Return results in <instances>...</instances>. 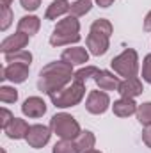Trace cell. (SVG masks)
<instances>
[{
  "label": "cell",
  "mask_w": 151,
  "mask_h": 153,
  "mask_svg": "<svg viewBox=\"0 0 151 153\" xmlns=\"http://www.w3.org/2000/svg\"><path fill=\"white\" fill-rule=\"evenodd\" d=\"M5 61L11 62V64H27L30 66V61H32V55L29 52H16V53H5Z\"/></svg>",
  "instance_id": "20"
},
{
  "label": "cell",
  "mask_w": 151,
  "mask_h": 153,
  "mask_svg": "<svg viewBox=\"0 0 151 153\" xmlns=\"http://www.w3.org/2000/svg\"><path fill=\"white\" fill-rule=\"evenodd\" d=\"M84 93H85L84 82H76L75 80L70 87H66L62 91H57V93H52L50 98L55 103V107H73L82 100Z\"/></svg>",
  "instance_id": "4"
},
{
  "label": "cell",
  "mask_w": 151,
  "mask_h": 153,
  "mask_svg": "<svg viewBox=\"0 0 151 153\" xmlns=\"http://www.w3.org/2000/svg\"><path fill=\"white\" fill-rule=\"evenodd\" d=\"M91 5H93V0H78L75 4H71L70 11L75 16H82V14H85V13L91 11Z\"/></svg>",
  "instance_id": "21"
},
{
  "label": "cell",
  "mask_w": 151,
  "mask_h": 153,
  "mask_svg": "<svg viewBox=\"0 0 151 153\" xmlns=\"http://www.w3.org/2000/svg\"><path fill=\"white\" fill-rule=\"evenodd\" d=\"M91 30H98V32H103V34L110 36V34H112V25H110V22H107V20H96V22L93 23Z\"/></svg>",
  "instance_id": "26"
},
{
  "label": "cell",
  "mask_w": 151,
  "mask_h": 153,
  "mask_svg": "<svg viewBox=\"0 0 151 153\" xmlns=\"http://www.w3.org/2000/svg\"><path fill=\"white\" fill-rule=\"evenodd\" d=\"M39 2H41V0H21V5H23V9L34 11V9L39 7Z\"/></svg>",
  "instance_id": "29"
},
{
  "label": "cell",
  "mask_w": 151,
  "mask_h": 153,
  "mask_svg": "<svg viewBox=\"0 0 151 153\" xmlns=\"http://www.w3.org/2000/svg\"><path fill=\"white\" fill-rule=\"evenodd\" d=\"M13 119H14V117L11 116V112H9L7 109H2V128H4V130L9 126V123H11Z\"/></svg>",
  "instance_id": "28"
},
{
  "label": "cell",
  "mask_w": 151,
  "mask_h": 153,
  "mask_svg": "<svg viewBox=\"0 0 151 153\" xmlns=\"http://www.w3.org/2000/svg\"><path fill=\"white\" fill-rule=\"evenodd\" d=\"M87 59H89L87 50L78 48V46L76 48H68L62 53V61L68 62V64H84V62H87Z\"/></svg>",
  "instance_id": "12"
},
{
  "label": "cell",
  "mask_w": 151,
  "mask_h": 153,
  "mask_svg": "<svg viewBox=\"0 0 151 153\" xmlns=\"http://www.w3.org/2000/svg\"><path fill=\"white\" fill-rule=\"evenodd\" d=\"M18 30L27 34V36H32L39 30V18L36 16H23L18 23Z\"/></svg>",
  "instance_id": "17"
},
{
  "label": "cell",
  "mask_w": 151,
  "mask_h": 153,
  "mask_svg": "<svg viewBox=\"0 0 151 153\" xmlns=\"http://www.w3.org/2000/svg\"><path fill=\"white\" fill-rule=\"evenodd\" d=\"M75 146L76 150L82 153L91 152L93 146H94V135L91 132H80V135L75 139Z\"/></svg>",
  "instance_id": "18"
},
{
  "label": "cell",
  "mask_w": 151,
  "mask_h": 153,
  "mask_svg": "<svg viewBox=\"0 0 151 153\" xmlns=\"http://www.w3.org/2000/svg\"><path fill=\"white\" fill-rule=\"evenodd\" d=\"M87 153H100V152H96V150H91V152H87Z\"/></svg>",
  "instance_id": "35"
},
{
  "label": "cell",
  "mask_w": 151,
  "mask_h": 153,
  "mask_svg": "<svg viewBox=\"0 0 151 153\" xmlns=\"http://www.w3.org/2000/svg\"><path fill=\"white\" fill-rule=\"evenodd\" d=\"M133 112H137V105L132 98H121L114 103V114L119 117H126Z\"/></svg>",
  "instance_id": "16"
},
{
  "label": "cell",
  "mask_w": 151,
  "mask_h": 153,
  "mask_svg": "<svg viewBox=\"0 0 151 153\" xmlns=\"http://www.w3.org/2000/svg\"><path fill=\"white\" fill-rule=\"evenodd\" d=\"M87 46L94 55H101L109 48V36L98 30H91V34L87 36Z\"/></svg>",
  "instance_id": "8"
},
{
  "label": "cell",
  "mask_w": 151,
  "mask_h": 153,
  "mask_svg": "<svg viewBox=\"0 0 151 153\" xmlns=\"http://www.w3.org/2000/svg\"><path fill=\"white\" fill-rule=\"evenodd\" d=\"M117 91L121 93L123 98H133V96H137V94L142 93V84L139 82L137 76H130V78H126L124 82L119 84Z\"/></svg>",
  "instance_id": "10"
},
{
  "label": "cell",
  "mask_w": 151,
  "mask_h": 153,
  "mask_svg": "<svg viewBox=\"0 0 151 153\" xmlns=\"http://www.w3.org/2000/svg\"><path fill=\"white\" fill-rule=\"evenodd\" d=\"M144 29L146 30H151V13L146 16V22H144Z\"/></svg>",
  "instance_id": "32"
},
{
  "label": "cell",
  "mask_w": 151,
  "mask_h": 153,
  "mask_svg": "<svg viewBox=\"0 0 151 153\" xmlns=\"http://www.w3.org/2000/svg\"><path fill=\"white\" fill-rule=\"evenodd\" d=\"M27 143L32 146V148H43L48 139H50V130L48 126H43V125H34L29 128V134H27Z\"/></svg>",
  "instance_id": "7"
},
{
  "label": "cell",
  "mask_w": 151,
  "mask_h": 153,
  "mask_svg": "<svg viewBox=\"0 0 151 153\" xmlns=\"http://www.w3.org/2000/svg\"><path fill=\"white\" fill-rule=\"evenodd\" d=\"M94 80H96V84L100 85V89H103V91H114V89H117L119 87V78L117 76H114L110 71H98L96 76H94Z\"/></svg>",
  "instance_id": "14"
},
{
  "label": "cell",
  "mask_w": 151,
  "mask_h": 153,
  "mask_svg": "<svg viewBox=\"0 0 151 153\" xmlns=\"http://www.w3.org/2000/svg\"><path fill=\"white\" fill-rule=\"evenodd\" d=\"M29 128H30V126H29L23 119L14 117V119L9 123V126L5 128V134H7L11 139H21V137H27Z\"/></svg>",
  "instance_id": "13"
},
{
  "label": "cell",
  "mask_w": 151,
  "mask_h": 153,
  "mask_svg": "<svg viewBox=\"0 0 151 153\" xmlns=\"http://www.w3.org/2000/svg\"><path fill=\"white\" fill-rule=\"evenodd\" d=\"M21 111H23V114L29 116V117H41L46 112V103L41 98H38V96H32V98L25 100V103L21 105Z\"/></svg>",
  "instance_id": "9"
},
{
  "label": "cell",
  "mask_w": 151,
  "mask_h": 153,
  "mask_svg": "<svg viewBox=\"0 0 151 153\" xmlns=\"http://www.w3.org/2000/svg\"><path fill=\"white\" fill-rule=\"evenodd\" d=\"M9 2H11V0H2V7H4V9H9Z\"/></svg>",
  "instance_id": "34"
},
{
  "label": "cell",
  "mask_w": 151,
  "mask_h": 153,
  "mask_svg": "<svg viewBox=\"0 0 151 153\" xmlns=\"http://www.w3.org/2000/svg\"><path fill=\"white\" fill-rule=\"evenodd\" d=\"M9 18H11V11L4 9V23H2V30H5L9 27Z\"/></svg>",
  "instance_id": "31"
},
{
  "label": "cell",
  "mask_w": 151,
  "mask_h": 153,
  "mask_svg": "<svg viewBox=\"0 0 151 153\" xmlns=\"http://www.w3.org/2000/svg\"><path fill=\"white\" fill-rule=\"evenodd\" d=\"M71 64L68 62H52L48 66H44L41 70V78H39V89L44 91L46 94H52L55 91H59L61 87H64L70 80H71Z\"/></svg>",
  "instance_id": "1"
},
{
  "label": "cell",
  "mask_w": 151,
  "mask_h": 153,
  "mask_svg": "<svg viewBox=\"0 0 151 153\" xmlns=\"http://www.w3.org/2000/svg\"><path fill=\"white\" fill-rule=\"evenodd\" d=\"M0 100H2L4 103L16 102V100H18V93H16V89H13V87H2V89H0Z\"/></svg>",
  "instance_id": "24"
},
{
  "label": "cell",
  "mask_w": 151,
  "mask_h": 153,
  "mask_svg": "<svg viewBox=\"0 0 151 153\" xmlns=\"http://www.w3.org/2000/svg\"><path fill=\"white\" fill-rule=\"evenodd\" d=\"M142 141H144V143L151 148V125L144 130V132H142Z\"/></svg>",
  "instance_id": "30"
},
{
  "label": "cell",
  "mask_w": 151,
  "mask_h": 153,
  "mask_svg": "<svg viewBox=\"0 0 151 153\" xmlns=\"http://www.w3.org/2000/svg\"><path fill=\"white\" fill-rule=\"evenodd\" d=\"M78 22H76L75 16H68L64 20H61L50 38V43L53 46H61V45H66V43H76L80 36H78Z\"/></svg>",
  "instance_id": "2"
},
{
  "label": "cell",
  "mask_w": 151,
  "mask_h": 153,
  "mask_svg": "<svg viewBox=\"0 0 151 153\" xmlns=\"http://www.w3.org/2000/svg\"><path fill=\"white\" fill-rule=\"evenodd\" d=\"M142 78L151 84V53L146 55V59H144V64H142Z\"/></svg>",
  "instance_id": "27"
},
{
  "label": "cell",
  "mask_w": 151,
  "mask_h": 153,
  "mask_svg": "<svg viewBox=\"0 0 151 153\" xmlns=\"http://www.w3.org/2000/svg\"><path fill=\"white\" fill-rule=\"evenodd\" d=\"M109 94L107 93H101V91H93L89 96H87V111L93 112V114H103L107 109H109Z\"/></svg>",
  "instance_id": "6"
},
{
  "label": "cell",
  "mask_w": 151,
  "mask_h": 153,
  "mask_svg": "<svg viewBox=\"0 0 151 153\" xmlns=\"http://www.w3.org/2000/svg\"><path fill=\"white\" fill-rule=\"evenodd\" d=\"M27 43H29V36H27V34H23V32H18V34H14V36L7 38L4 43H2V50H4L5 53H9L11 50L20 52V48H23Z\"/></svg>",
  "instance_id": "15"
},
{
  "label": "cell",
  "mask_w": 151,
  "mask_h": 153,
  "mask_svg": "<svg viewBox=\"0 0 151 153\" xmlns=\"http://www.w3.org/2000/svg\"><path fill=\"white\" fill-rule=\"evenodd\" d=\"M70 4H68V0H55L50 7H48V11H46V20H55L57 16H61V14H64L66 11H70Z\"/></svg>",
  "instance_id": "19"
},
{
  "label": "cell",
  "mask_w": 151,
  "mask_h": 153,
  "mask_svg": "<svg viewBox=\"0 0 151 153\" xmlns=\"http://www.w3.org/2000/svg\"><path fill=\"white\" fill-rule=\"evenodd\" d=\"M96 73H98V70H96L94 66H87V68H82V70H78L75 75H73V78H75L76 82H84V80H87L91 75L96 76Z\"/></svg>",
  "instance_id": "25"
},
{
  "label": "cell",
  "mask_w": 151,
  "mask_h": 153,
  "mask_svg": "<svg viewBox=\"0 0 151 153\" xmlns=\"http://www.w3.org/2000/svg\"><path fill=\"white\" fill-rule=\"evenodd\" d=\"M112 68H114V71L121 76H126V78L135 76L137 68H139V64H137V52L132 50V48L124 50L121 55H117L115 59H112Z\"/></svg>",
  "instance_id": "5"
},
{
  "label": "cell",
  "mask_w": 151,
  "mask_h": 153,
  "mask_svg": "<svg viewBox=\"0 0 151 153\" xmlns=\"http://www.w3.org/2000/svg\"><path fill=\"white\" fill-rule=\"evenodd\" d=\"M112 2H114V0H98V4H100L101 7H109Z\"/></svg>",
  "instance_id": "33"
},
{
  "label": "cell",
  "mask_w": 151,
  "mask_h": 153,
  "mask_svg": "<svg viewBox=\"0 0 151 153\" xmlns=\"http://www.w3.org/2000/svg\"><path fill=\"white\" fill-rule=\"evenodd\" d=\"M137 117L142 125L150 126L151 125V102L150 103H142L139 109H137Z\"/></svg>",
  "instance_id": "22"
},
{
  "label": "cell",
  "mask_w": 151,
  "mask_h": 153,
  "mask_svg": "<svg viewBox=\"0 0 151 153\" xmlns=\"http://www.w3.org/2000/svg\"><path fill=\"white\" fill-rule=\"evenodd\" d=\"M29 75V66L27 64H11L5 70H2L0 78H9L13 82H23Z\"/></svg>",
  "instance_id": "11"
},
{
  "label": "cell",
  "mask_w": 151,
  "mask_h": 153,
  "mask_svg": "<svg viewBox=\"0 0 151 153\" xmlns=\"http://www.w3.org/2000/svg\"><path fill=\"white\" fill-rule=\"evenodd\" d=\"M50 126L61 139L66 141L76 139L80 135V126L75 121V117H71L70 114H55L50 121Z\"/></svg>",
  "instance_id": "3"
},
{
  "label": "cell",
  "mask_w": 151,
  "mask_h": 153,
  "mask_svg": "<svg viewBox=\"0 0 151 153\" xmlns=\"http://www.w3.org/2000/svg\"><path fill=\"white\" fill-rule=\"evenodd\" d=\"M53 153H78V150L75 144H71V141L62 139L61 143H57L53 146Z\"/></svg>",
  "instance_id": "23"
}]
</instances>
